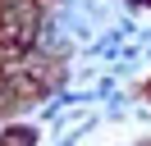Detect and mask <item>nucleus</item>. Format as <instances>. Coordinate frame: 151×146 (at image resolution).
I'll return each mask as SVG.
<instances>
[{
	"mask_svg": "<svg viewBox=\"0 0 151 146\" xmlns=\"http://www.w3.org/2000/svg\"><path fill=\"white\" fill-rule=\"evenodd\" d=\"M147 5H151V0H147Z\"/></svg>",
	"mask_w": 151,
	"mask_h": 146,
	"instance_id": "1",
	"label": "nucleus"
}]
</instances>
